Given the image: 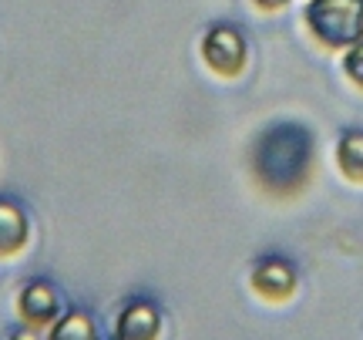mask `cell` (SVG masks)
<instances>
[{
	"label": "cell",
	"instance_id": "6da1fadb",
	"mask_svg": "<svg viewBox=\"0 0 363 340\" xmlns=\"http://www.w3.org/2000/svg\"><path fill=\"white\" fill-rule=\"evenodd\" d=\"M303 21L330 51H347L363 40V0H310Z\"/></svg>",
	"mask_w": 363,
	"mask_h": 340
},
{
	"label": "cell",
	"instance_id": "7a4b0ae2",
	"mask_svg": "<svg viewBox=\"0 0 363 340\" xmlns=\"http://www.w3.org/2000/svg\"><path fill=\"white\" fill-rule=\"evenodd\" d=\"M202 57H206V65L216 75L235 78L246 67V38L229 24L212 27L206 38H202Z\"/></svg>",
	"mask_w": 363,
	"mask_h": 340
},
{
	"label": "cell",
	"instance_id": "3957f363",
	"mask_svg": "<svg viewBox=\"0 0 363 340\" xmlns=\"http://www.w3.org/2000/svg\"><path fill=\"white\" fill-rule=\"evenodd\" d=\"M17 314L30 330H51V324L65 314L61 310V297L48 280H30L21 297H17Z\"/></svg>",
	"mask_w": 363,
	"mask_h": 340
},
{
	"label": "cell",
	"instance_id": "277c9868",
	"mask_svg": "<svg viewBox=\"0 0 363 340\" xmlns=\"http://www.w3.org/2000/svg\"><path fill=\"white\" fill-rule=\"evenodd\" d=\"M249 283H252V290L259 293L262 300L283 303L296 293L299 276H296V266H293V263L279 260V256H266V260H259L256 266H252Z\"/></svg>",
	"mask_w": 363,
	"mask_h": 340
},
{
	"label": "cell",
	"instance_id": "5b68a950",
	"mask_svg": "<svg viewBox=\"0 0 363 340\" xmlns=\"http://www.w3.org/2000/svg\"><path fill=\"white\" fill-rule=\"evenodd\" d=\"M30 239V219L21 202L0 199V256H17Z\"/></svg>",
	"mask_w": 363,
	"mask_h": 340
},
{
	"label": "cell",
	"instance_id": "8992f818",
	"mask_svg": "<svg viewBox=\"0 0 363 340\" xmlns=\"http://www.w3.org/2000/svg\"><path fill=\"white\" fill-rule=\"evenodd\" d=\"M162 330V317L152 303H131L118 317V337L121 340H155Z\"/></svg>",
	"mask_w": 363,
	"mask_h": 340
},
{
	"label": "cell",
	"instance_id": "52a82bcc",
	"mask_svg": "<svg viewBox=\"0 0 363 340\" xmlns=\"http://www.w3.org/2000/svg\"><path fill=\"white\" fill-rule=\"evenodd\" d=\"M337 165L350 182H363V131H347L337 142Z\"/></svg>",
	"mask_w": 363,
	"mask_h": 340
},
{
	"label": "cell",
	"instance_id": "ba28073f",
	"mask_svg": "<svg viewBox=\"0 0 363 340\" xmlns=\"http://www.w3.org/2000/svg\"><path fill=\"white\" fill-rule=\"evenodd\" d=\"M48 337L51 340H91V337H98V330H94V320L84 310H67V314H61L51 324Z\"/></svg>",
	"mask_w": 363,
	"mask_h": 340
},
{
	"label": "cell",
	"instance_id": "9c48e42d",
	"mask_svg": "<svg viewBox=\"0 0 363 340\" xmlns=\"http://www.w3.org/2000/svg\"><path fill=\"white\" fill-rule=\"evenodd\" d=\"M343 75L363 92V40H357L353 48H347V54H343Z\"/></svg>",
	"mask_w": 363,
	"mask_h": 340
},
{
	"label": "cell",
	"instance_id": "30bf717a",
	"mask_svg": "<svg viewBox=\"0 0 363 340\" xmlns=\"http://www.w3.org/2000/svg\"><path fill=\"white\" fill-rule=\"evenodd\" d=\"M256 7H262V11H283L289 0H252Z\"/></svg>",
	"mask_w": 363,
	"mask_h": 340
}]
</instances>
